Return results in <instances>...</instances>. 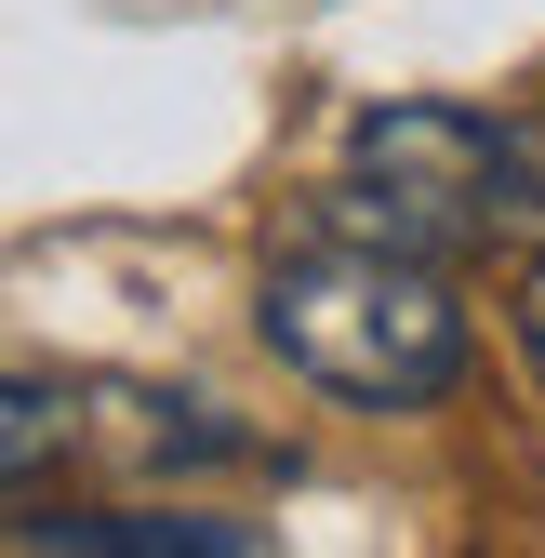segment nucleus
Returning <instances> with one entry per match:
<instances>
[{"instance_id":"2","label":"nucleus","mask_w":545,"mask_h":558,"mask_svg":"<svg viewBox=\"0 0 545 558\" xmlns=\"http://www.w3.org/2000/svg\"><path fill=\"white\" fill-rule=\"evenodd\" d=\"M319 214L360 227V240L426 253V266L545 253V160H532L519 120L399 94V107H360V120H347V160H332V199H319Z\"/></svg>"},{"instance_id":"3","label":"nucleus","mask_w":545,"mask_h":558,"mask_svg":"<svg viewBox=\"0 0 545 558\" xmlns=\"http://www.w3.org/2000/svg\"><path fill=\"white\" fill-rule=\"evenodd\" d=\"M14 545H27V558H53V545H66V558H240L253 532H240V519H186V506H173V519H160V506H107V519L27 506Z\"/></svg>"},{"instance_id":"5","label":"nucleus","mask_w":545,"mask_h":558,"mask_svg":"<svg viewBox=\"0 0 545 558\" xmlns=\"http://www.w3.org/2000/svg\"><path fill=\"white\" fill-rule=\"evenodd\" d=\"M66 426H81V399H66L53 373H14V399H0V478H14V506L40 493V465H53Z\"/></svg>"},{"instance_id":"1","label":"nucleus","mask_w":545,"mask_h":558,"mask_svg":"<svg viewBox=\"0 0 545 558\" xmlns=\"http://www.w3.org/2000/svg\"><path fill=\"white\" fill-rule=\"evenodd\" d=\"M253 332H266L280 373H306L319 399H347V412H426V399L465 386V306H452V279L426 253H399V240H360V227H332V240H306V253L266 266Z\"/></svg>"},{"instance_id":"4","label":"nucleus","mask_w":545,"mask_h":558,"mask_svg":"<svg viewBox=\"0 0 545 558\" xmlns=\"http://www.w3.org/2000/svg\"><path fill=\"white\" fill-rule=\"evenodd\" d=\"M120 412H133V439H147L160 465H266V439L227 426L214 399H147V386H120Z\"/></svg>"},{"instance_id":"6","label":"nucleus","mask_w":545,"mask_h":558,"mask_svg":"<svg viewBox=\"0 0 545 558\" xmlns=\"http://www.w3.org/2000/svg\"><path fill=\"white\" fill-rule=\"evenodd\" d=\"M506 319H519V360H532V386H545V253L519 266V306H506Z\"/></svg>"}]
</instances>
